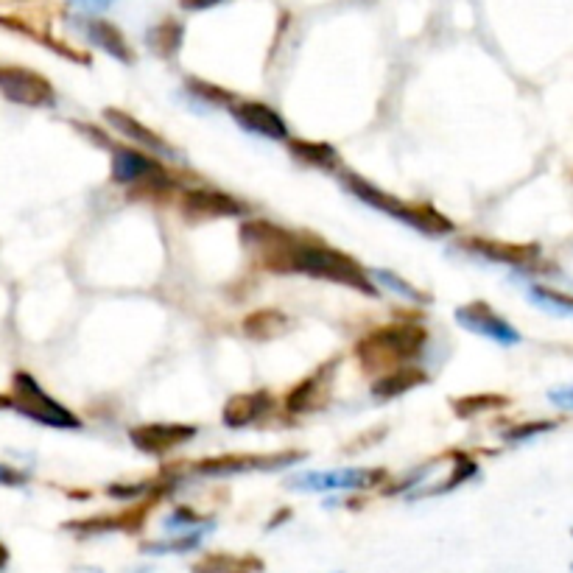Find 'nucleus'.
Returning a JSON list of instances; mask_svg holds the SVG:
<instances>
[{
	"label": "nucleus",
	"instance_id": "nucleus-1",
	"mask_svg": "<svg viewBox=\"0 0 573 573\" xmlns=\"http://www.w3.org/2000/svg\"><path fill=\"white\" fill-rule=\"evenodd\" d=\"M260 266L277 274H308L316 280H330L339 286L355 288L367 297H378V288L369 280V274L364 272V266L358 260L344 255L339 249H330V246L308 244L302 238L283 255L263 260Z\"/></svg>",
	"mask_w": 573,
	"mask_h": 573
},
{
	"label": "nucleus",
	"instance_id": "nucleus-2",
	"mask_svg": "<svg viewBox=\"0 0 573 573\" xmlns=\"http://www.w3.org/2000/svg\"><path fill=\"white\" fill-rule=\"evenodd\" d=\"M428 344V330L423 325H389V328L372 330L355 347V358L364 372L369 375H386L392 369L409 364L414 358H420Z\"/></svg>",
	"mask_w": 573,
	"mask_h": 573
},
{
	"label": "nucleus",
	"instance_id": "nucleus-3",
	"mask_svg": "<svg viewBox=\"0 0 573 573\" xmlns=\"http://www.w3.org/2000/svg\"><path fill=\"white\" fill-rule=\"evenodd\" d=\"M342 185L347 188V193H353L355 199H361L364 205L375 207V210H381L386 216L409 224V227L420 230L423 235L442 238V235H451V232L456 230L453 221L445 219V216L437 213L431 205H406V202H400L392 193L381 191L378 185L367 182L361 174H344Z\"/></svg>",
	"mask_w": 573,
	"mask_h": 573
},
{
	"label": "nucleus",
	"instance_id": "nucleus-4",
	"mask_svg": "<svg viewBox=\"0 0 573 573\" xmlns=\"http://www.w3.org/2000/svg\"><path fill=\"white\" fill-rule=\"evenodd\" d=\"M9 400H12L14 409L28 420H34V423L51 425V428H70V431L82 428V420L68 406H62L59 400L48 395L37 383V378L28 375V372H14L12 397Z\"/></svg>",
	"mask_w": 573,
	"mask_h": 573
},
{
	"label": "nucleus",
	"instance_id": "nucleus-5",
	"mask_svg": "<svg viewBox=\"0 0 573 573\" xmlns=\"http://www.w3.org/2000/svg\"><path fill=\"white\" fill-rule=\"evenodd\" d=\"M112 179L118 185H126L135 193H163L171 188V177L157 157L146 151L129 149V146H115L112 149Z\"/></svg>",
	"mask_w": 573,
	"mask_h": 573
},
{
	"label": "nucleus",
	"instance_id": "nucleus-6",
	"mask_svg": "<svg viewBox=\"0 0 573 573\" xmlns=\"http://www.w3.org/2000/svg\"><path fill=\"white\" fill-rule=\"evenodd\" d=\"M0 96L17 107H28V110L56 107L54 84L37 70L20 68V65L0 68Z\"/></svg>",
	"mask_w": 573,
	"mask_h": 573
},
{
	"label": "nucleus",
	"instance_id": "nucleus-7",
	"mask_svg": "<svg viewBox=\"0 0 573 573\" xmlns=\"http://www.w3.org/2000/svg\"><path fill=\"white\" fill-rule=\"evenodd\" d=\"M386 470H364V467H344V470H314L297 473L288 478V487L297 492H336V490H372L378 487Z\"/></svg>",
	"mask_w": 573,
	"mask_h": 573
},
{
	"label": "nucleus",
	"instance_id": "nucleus-8",
	"mask_svg": "<svg viewBox=\"0 0 573 573\" xmlns=\"http://www.w3.org/2000/svg\"><path fill=\"white\" fill-rule=\"evenodd\" d=\"M456 325H462L464 330L476 333V336H484L495 344H504V347H512V344H520V333L512 322H506L504 316L498 314L492 305L487 302H467V305H459L456 308Z\"/></svg>",
	"mask_w": 573,
	"mask_h": 573
},
{
	"label": "nucleus",
	"instance_id": "nucleus-9",
	"mask_svg": "<svg viewBox=\"0 0 573 573\" xmlns=\"http://www.w3.org/2000/svg\"><path fill=\"white\" fill-rule=\"evenodd\" d=\"M302 453H241V456H216L196 464L199 476H235V473H252V470H280L302 462Z\"/></svg>",
	"mask_w": 573,
	"mask_h": 573
},
{
	"label": "nucleus",
	"instance_id": "nucleus-10",
	"mask_svg": "<svg viewBox=\"0 0 573 573\" xmlns=\"http://www.w3.org/2000/svg\"><path fill=\"white\" fill-rule=\"evenodd\" d=\"M196 437V428L185 423H143L129 428V439L140 453L149 456H165L188 445Z\"/></svg>",
	"mask_w": 573,
	"mask_h": 573
},
{
	"label": "nucleus",
	"instance_id": "nucleus-11",
	"mask_svg": "<svg viewBox=\"0 0 573 573\" xmlns=\"http://www.w3.org/2000/svg\"><path fill=\"white\" fill-rule=\"evenodd\" d=\"M182 216L188 221H216V219H241L246 213L244 202L232 199L230 193L210 191V188H199V191L182 193Z\"/></svg>",
	"mask_w": 573,
	"mask_h": 573
},
{
	"label": "nucleus",
	"instance_id": "nucleus-12",
	"mask_svg": "<svg viewBox=\"0 0 573 573\" xmlns=\"http://www.w3.org/2000/svg\"><path fill=\"white\" fill-rule=\"evenodd\" d=\"M230 115L249 135L266 137V140H288L291 135L286 118L263 101H232Z\"/></svg>",
	"mask_w": 573,
	"mask_h": 573
},
{
	"label": "nucleus",
	"instance_id": "nucleus-13",
	"mask_svg": "<svg viewBox=\"0 0 573 573\" xmlns=\"http://www.w3.org/2000/svg\"><path fill=\"white\" fill-rule=\"evenodd\" d=\"M104 121L110 123L115 132H121L126 140L137 143L140 151H146L151 157H177V151H174V146H171L165 137L157 135L154 129H149L146 123L137 121L135 115H129V112L110 107V110H104Z\"/></svg>",
	"mask_w": 573,
	"mask_h": 573
},
{
	"label": "nucleus",
	"instance_id": "nucleus-14",
	"mask_svg": "<svg viewBox=\"0 0 573 573\" xmlns=\"http://www.w3.org/2000/svg\"><path fill=\"white\" fill-rule=\"evenodd\" d=\"M274 400L269 392H249V395H232L224 403L221 420L227 428H246V425L263 420L272 411Z\"/></svg>",
	"mask_w": 573,
	"mask_h": 573
},
{
	"label": "nucleus",
	"instance_id": "nucleus-15",
	"mask_svg": "<svg viewBox=\"0 0 573 573\" xmlns=\"http://www.w3.org/2000/svg\"><path fill=\"white\" fill-rule=\"evenodd\" d=\"M467 249L476 252L481 258L492 263H504V266H529L537 260L540 249L534 244H504V241H484V238H470Z\"/></svg>",
	"mask_w": 573,
	"mask_h": 573
},
{
	"label": "nucleus",
	"instance_id": "nucleus-16",
	"mask_svg": "<svg viewBox=\"0 0 573 573\" xmlns=\"http://www.w3.org/2000/svg\"><path fill=\"white\" fill-rule=\"evenodd\" d=\"M423 383H428V375H425L423 369L397 367L392 372H386V375H378L372 381V386H369V392H372V397H378V400H395L400 395H409L411 389H417Z\"/></svg>",
	"mask_w": 573,
	"mask_h": 573
},
{
	"label": "nucleus",
	"instance_id": "nucleus-17",
	"mask_svg": "<svg viewBox=\"0 0 573 573\" xmlns=\"http://www.w3.org/2000/svg\"><path fill=\"white\" fill-rule=\"evenodd\" d=\"M87 40L93 42L96 48H101L104 54H110L112 59L123 62V65H132V62H135V54H132L126 37H123V31L118 26L107 23V20H93V23L87 26Z\"/></svg>",
	"mask_w": 573,
	"mask_h": 573
},
{
	"label": "nucleus",
	"instance_id": "nucleus-18",
	"mask_svg": "<svg viewBox=\"0 0 573 573\" xmlns=\"http://www.w3.org/2000/svg\"><path fill=\"white\" fill-rule=\"evenodd\" d=\"M328 369L316 372L311 378L300 381L286 397V409L291 414H302V411H316L325 403V389H328Z\"/></svg>",
	"mask_w": 573,
	"mask_h": 573
},
{
	"label": "nucleus",
	"instance_id": "nucleus-19",
	"mask_svg": "<svg viewBox=\"0 0 573 573\" xmlns=\"http://www.w3.org/2000/svg\"><path fill=\"white\" fill-rule=\"evenodd\" d=\"M288 149L294 154V160H300V163H305L308 168L328 171V174H336L339 165H342L339 151L333 149L330 143H316V140H288Z\"/></svg>",
	"mask_w": 573,
	"mask_h": 573
},
{
	"label": "nucleus",
	"instance_id": "nucleus-20",
	"mask_svg": "<svg viewBox=\"0 0 573 573\" xmlns=\"http://www.w3.org/2000/svg\"><path fill=\"white\" fill-rule=\"evenodd\" d=\"M182 37H185V28L177 20H163L157 26H151L146 31V45H149L154 54L160 59H174L182 48Z\"/></svg>",
	"mask_w": 573,
	"mask_h": 573
},
{
	"label": "nucleus",
	"instance_id": "nucleus-21",
	"mask_svg": "<svg viewBox=\"0 0 573 573\" xmlns=\"http://www.w3.org/2000/svg\"><path fill=\"white\" fill-rule=\"evenodd\" d=\"M288 325H291V319L286 314H280V311H274V308L255 311L241 322V328H244L249 339H274V336L286 333Z\"/></svg>",
	"mask_w": 573,
	"mask_h": 573
},
{
	"label": "nucleus",
	"instance_id": "nucleus-22",
	"mask_svg": "<svg viewBox=\"0 0 573 573\" xmlns=\"http://www.w3.org/2000/svg\"><path fill=\"white\" fill-rule=\"evenodd\" d=\"M193 573H258L263 562L255 557H235V554H207L191 568Z\"/></svg>",
	"mask_w": 573,
	"mask_h": 573
},
{
	"label": "nucleus",
	"instance_id": "nucleus-23",
	"mask_svg": "<svg viewBox=\"0 0 573 573\" xmlns=\"http://www.w3.org/2000/svg\"><path fill=\"white\" fill-rule=\"evenodd\" d=\"M207 532L210 529H199V532L191 534H174V537L160 540V543H143V554H188L193 548H199Z\"/></svg>",
	"mask_w": 573,
	"mask_h": 573
},
{
	"label": "nucleus",
	"instance_id": "nucleus-24",
	"mask_svg": "<svg viewBox=\"0 0 573 573\" xmlns=\"http://www.w3.org/2000/svg\"><path fill=\"white\" fill-rule=\"evenodd\" d=\"M509 400L501 395H473V397H456L453 400V414L462 417V420H473L476 414L490 409H501Z\"/></svg>",
	"mask_w": 573,
	"mask_h": 573
},
{
	"label": "nucleus",
	"instance_id": "nucleus-25",
	"mask_svg": "<svg viewBox=\"0 0 573 573\" xmlns=\"http://www.w3.org/2000/svg\"><path fill=\"white\" fill-rule=\"evenodd\" d=\"M529 300L551 314H573V297H565L560 291L546 286H529Z\"/></svg>",
	"mask_w": 573,
	"mask_h": 573
},
{
	"label": "nucleus",
	"instance_id": "nucleus-26",
	"mask_svg": "<svg viewBox=\"0 0 573 573\" xmlns=\"http://www.w3.org/2000/svg\"><path fill=\"white\" fill-rule=\"evenodd\" d=\"M369 280H381L383 286H389L392 291H395V294H400V297H406V300H411V302L428 300L420 288H414L411 283H406L403 277H397L395 272H389V269H375V272L369 274Z\"/></svg>",
	"mask_w": 573,
	"mask_h": 573
},
{
	"label": "nucleus",
	"instance_id": "nucleus-27",
	"mask_svg": "<svg viewBox=\"0 0 573 573\" xmlns=\"http://www.w3.org/2000/svg\"><path fill=\"white\" fill-rule=\"evenodd\" d=\"M185 87L191 90L193 96L202 98V101H207V104H213V107H230L232 101H235V96H232V93L221 90V87H216V84L202 82V79H188V82H185Z\"/></svg>",
	"mask_w": 573,
	"mask_h": 573
},
{
	"label": "nucleus",
	"instance_id": "nucleus-28",
	"mask_svg": "<svg viewBox=\"0 0 573 573\" xmlns=\"http://www.w3.org/2000/svg\"><path fill=\"white\" fill-rule=\"evenodd\" d=\"M557 423H548V420H543V423H526V425H518V428H512V431H506L504 439L506 442H526V439L537 437V434H546V431H551Z\"/></svg>",
	"mask_w": 573,
	"mask_h": 573
},
{
	"label": "nucleus",
	"instance_id": "nucleus-29",
	"mask_svg": "<svg viewBox=\"0 0 573 573\" xmlns=\"http://www.w3.org/2000/svg\"><path fill=\"white\" fill-rule=\"evenodd\" d=\"M548 400H551L557 409L573 411V386H560V389H551V392H548Z\"/></svg>",
	"mask_w": 573,
	"mask_h": 573
},
{
	"label": "nucleus",
	"instance_id": "nucleus-30",
	"mask_svg": "<svg viewBox=\"0 0 573 573\" xmlns=\"http://www.w3.org/2000/svg\"><path fill=\"white\" fill-rule=\"evenodd\" d=\"M146 487H151V484H129V487L112 484V487H107V495H110V498H137V495L146 492Z\"/></svg>",
	"mask_w": 573,
	"mask_h": 573
},
{
	"label": "nucleus",
	"instance_id": "nucleus-31",
	"mask_svg": "<svg viewBox=\"0 0 573 573\" xmlns=\"http://www.w3.org/2000/svg\"><path fill=\"white\" fill-rule=\"evenodd\" d=\"M26 481V473H17L9 464H0V484H3V487H23Z\"/></svg>",
	"mask_w": 573,
	"mask_h": 573
},
{
	"label": "nucleus",
	"instance_id": "nucleus-32",
	"mask_svg": "<svg viewBox=\"0 0 573 573\" xmlns=\"http://www.w3.org/2000/svg\"><path fill=\"white\" fill-rule=\"evenodd\" d=\"M112 3H115V0H70V6H73L76 12H101V9H107Z\"/></svg>",
	"mask_w": 573,
	"mask_h": 573
},
{
	"label": "nucleus",
	"instance_id": "nucleus-33",
	"mask_svg": "<svg viewBox=\"0 0 573 573\" xmlns=\"http://www.w3.org/2000/svg\"><path fill=\"white\" fill-rule=\"evenodd\" d=\"M219 3H224V0H179V6L185 12H207V9H213Z\"/></svg>",
	"mask_w": 573,
	"mask_h": 573
},
{
	"label": "nucleus",
	"instance_id": "nucleus-34",
	"mask_svg": "<svg viewBox=\"0 0 573 573\" xmlns=\"http://www.w3.org/2000/svg\"><path fill=\"white\" fill-rule=\"evenodd\" d=\"M6 565H9V548L0 546V571H3Z\"/></svg>",
	"mask_w": 573,
	"mask_h": 573
},
{
	"label": "nucleus",
	"instance_id": "nucleus-35",
	"mask_svg": "<svg viewBox=\"0 0 573 573\" xmlns=\"http://www.w3.org/2000/svg\"><path fill=\"white\" fill-rule=\"evenodd\" d=\"M3 409H12V400H9V397L0 395V411H3Z\"/></svg>",
	"mask_w": 573,
	"mask_h": 573
}]
</instances>
